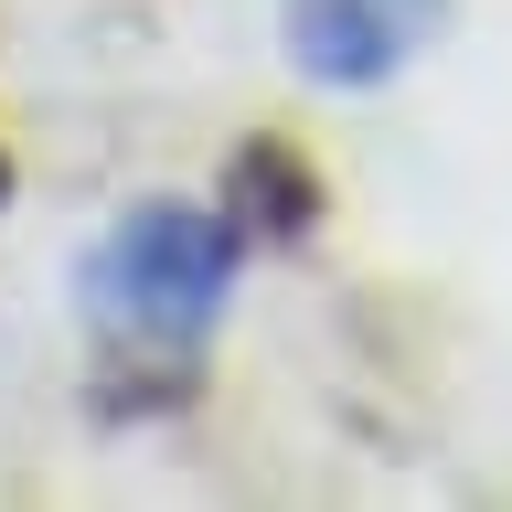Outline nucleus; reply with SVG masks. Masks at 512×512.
Returning <instances> with one entry per match:
<instances>
[{
    "mask_svg": "<svg viewBox=\"0 0 512 512\" xmlns=\"http://www.w3.org/2000/svg\"><path fill=\"white\" fill-rule=\"evenodd\" d=\"M246 235L203 203H139L107 224V246L86 256V320L128 374H182L214 342L224 299H235Z\"/></svg>",
    "mask_w": 512,
    "mask_h": 512,
    "instance_id": "obj_1",
    "label": "nucleus"
},
{
    "mask_svg": "<svg viewBox=\"0 0 512 512\" xmlns=\"http://www.w3.org/2000/svg\"><path fill=\"white\" fill-rule=\"evenodd\" d=\"M0 203H11V160H0Z\"/></svg>",
    "mask_w": 512,
    "mask_h": 512,
    "instance_id": "obj_3",
    "label": "nucleus"
},
{
    "mask_svg": "<svg viewBox=\"0 0 512 512\" xmlns=\"http://www.w3.org/2000/svg\"><path fill=\"white\" fill-rule=\"evenodd\" d=\"M448 0H278V32H288V64L310 86H395L427 43H438Z\"/></svg>",
    "mask_w": 512,
    "mask_h": 512,
    "instance_id": "obj_2",
    "label": "nucleus"
}]
</instances>
